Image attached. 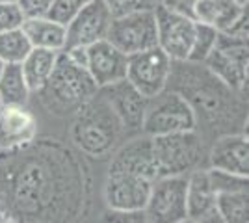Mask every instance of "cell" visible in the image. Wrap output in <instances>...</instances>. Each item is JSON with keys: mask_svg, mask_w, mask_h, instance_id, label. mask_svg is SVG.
I'll list each match as a JSON object with an SVG mask.
<instances>
[{"mask_svg": "<svg viewBox=\"0 0 249 223\" xmlns=\"http://www.w3.org/2000/svg\"><path fill=\"white\" fill-rule=\"evenodd\" d=\"M97 91L99 87L89 76L88 69L76 65L67 54L60 51L47 84L37 93L41 95L47 110H51L56 116H67L74 114Z\"/></svg>", "mask_w": 249, "mask_h": 223, "instance_id": "1", "label": "cell"}, {"mask_svg": "<svg viewBox=\"0 0 249 223\" xmlns=\"http://www.w3.org/2000/svg\"><path fill=\"white\" fill-rule=\"evenodd\" d=\"M121 132L123 125L99 91L74 112L71 128L74 145L93 158L110 154L121 138Z\"/></svg>", "mask_w": 249, "mask_h": 223, "instance_id": "2", "label": "cell"}, {"mask_svg": "<svg viewBox=\"0 0 249 223\" xmlns=\"http://www.w3.org/2000/svg\"><path fill=\"white\" fill-rule=\"evenodd\" d=\"M197 116L184 97L173 89H164L162 93L147 101L145 117L142 128L147 136H164L173 132L196 130Z\"/></svg>", "mask_w": 249, "mask_h": 223, "instance_id": "3", "label": "cell"}, {"mask_svg": "<svg viewBox=\"0 0 249 223\" xmlns=\"http://www.w3.org/2000/svg\"><path fill=\"white\" fill-rule=\"evenodd\" d=\"M160 177H177L197 170L203 158V143L196 130L173 132L153 138Z\"/></svg>", "mask_w": 249, "mask_h": 223, "instance_id": "4", "label": "cell"}, {"mask_svg": "<svg viewBox=\"0 0 249 223\" xmlns=\"http://www.w3.org/2000/svg\"><path fill=\"white\" fill-rule=\"evenodd\" d=\"M248 41L219 32L203 65L231 89L244 93L248 87Z\"/></svg>", "mask_w": 249, "mask_h": 223, "instance_id": "5", "label": "cell"}, {"mask_svg": "<svg viewBox=\"0 0 249 223\" xmlns=\"http://www.w3.org/2000/svg\"><path fill=\"white\" fill-rule=\"evenodd\" d=\"M106 39L126 56L158 47L155 11L136 10L123 17H114Z\"/></svg>", "mask_w": 249, "mask_h": 223, "instance_id": "6", "label": "cell"}, {"mask_svg": "<svg viewBox=\"0 0 249 223\" xmlns=\"http://www.w3.org/2000/svg\"><path fill=\"white\" fill-rule=\"evenodd\" d=\"M171 62L173 60L160 47L130 54L126 62V80L145 99H153L167 89Z\"/></svg>", "mask_w": 249, "mask_h": 223, "instance_id": "7", "label": "cell"}, {"mask_svg": "<svg viewBox=\"0 0 249 223\" xmlns=\"http://www.w3.org/2000/svg\"><path fill=\"white\" fill-rule=\"evenodd\" d=\"M145 214L151 223H178L186 220V175L153 181Z\"/></svg>", "mask_w": 249, "mask_h": 223, "instance_id": "8", "label": "cell"}, {"mask_svg": "<svg viewBox=\"0 0 249 223\" xmlns=\"http://www.w3.org/2000/svg\"><path fill=\"white\" fill-rule=\"evenodd\" d=\"M153 11L156 19L158 47L173 62H186L196 34V21L166 10L162 4H158Z\"/></svg>", "mask_w": 249, "mask_h": 223, "instance_id": "9", "label": "cell"}, {"mask_svg": "<svg viewBox=\"0 0 249 223\" xmlns=\"http://www.w3.org/2000/svg\"><path fill=\"white\" fill-rule=\"evenodd\" d=\"M112 22L110 10L103 0H89L65 26V47H89L93 43L106 39Z\"/></svg>", "mask_w": 249, "mask_h": 223, "instance_id": "10", "label": "cell"}, {"mask_svg": "<svg viewBox=\"0 0 249 223\" xmlns=\"http://www.w3.org/2000/svg\"><path fill=\"white\" fill-rule=\"evenodd\" d=\"M99 93L108 103V106L112 108L119 123L123 125V130H140L143 125V117H145L147 101L134 86L130 84L126 78L114 82L110 86L99 87Z\"/></svg>", "mask_w": 249, "mask_h": 223, "instance_id": "11", "label": "cell"}, {"mask_svg": "<svg viewBox=\"0 0 249 223\" xmlns=\"http://www.w3.org/2000/svg\"><path fill=\"white\" fill-rule=\"evenodd\" d=\"M153 182L124 171H108L104 184V199L108 208L132 210L145 208Z\"/></svg>", "mask_w": 249, "mask_h": 223, "instance_id": "12", "label": "cell"}, {"mask_svg": "<svg viewBox=\"0 0 249 223\" xmlns=\"http://www.w3.org/2000/svg\"><path fill=\"white\" fill-rule=\"evenodd\" d=\"M126 62L128 56L115 49L108 39H101L88 47L86 69L97 87H104L126 78Z\"/></svg>", "mask_w": 249, "mask_h": 223, "instance_id": "13", "label": "cell"}, {"mask_svg": "<svg viewBox=\"0 0 249 223\" xmlns=\"http://www.w3.org/2000/svg\"><path fill=\"white\" fill-rule=\"evenodd\" d=\"M110 171L132 173V175L143 177L151 182L160 179L155 149H153V138L145 134L142 138H136L128 143H124L114 154L112 164H110Z\"/></svg>", "mask_w": 249, "mask_h": 223, "instance_id": "14", "label": "cell"}, {"mask_svg": "<svg viewBox=\"0 0 249 223\" xmlns=\"http://www.w3.org/2000/svg\"><path fill=\"white\" fill-rule=\"evenodd\" d=\"M37 134V121L24 106H0V151L28 147Z\"/></svg>", "mask_w": 249, "mask_h": 223, "instance_id": "15", "label": "cell"}, {"mask_svg": "<svg viewBox=\"0 0 249 223\" xmlns=\"http://www.w3.org/2000/svg\"><path fill=\"white\" fill-rule=\"evenodd\" d=\"M210 168L236 175H249V143L244 134H227L216 139L210 151Z\"/></svg>", "mask_w": 249, "mask_h": 223, "instance_id": "16", "label": "cell"}, {"mask_svg": "<svg viewBox=\"0 0 249 223\" xmlns=\"http://www.w3.org/2000/svg\"><path fill=\"white\" fill-rule=\"evenodd\" d=\"M216 191L210 184L207 170H194L186 177V212L197 222L201 216L216 208Z\"/></svg>", "mask_w": 249, "mask_h": 223, "instance_id": "17", "label": "cell"}, {"mask_svg": "<svg viewBox=\"0 0 249 223\" xmlns=\"http://www.w3.org/2000/svg\"><path fill=\"white\" fill-rule=\"evenodd\" d=\"M246 10L248 6H240L234 0H196L194 21L225 32Z\"/></svg>", "mask_w": 249, "mask_h": 223, "instance_id": "18", "label": "cell"}, {"mask_svg": "<svg viewBox=\"0 0 249 223\" xmlns=\"http://www.w3.org/2000/svg\"><path fill=\"white\" fill-rule=\"evenodd\" d=\"M21 30L28 37L32 49L63 51L65 47V26L45 17H32L22 21Z\"/></svg>", "mask_w": 249, "mask_h": 223, "instance_id": "19", "label": "cell"}, {"mask_svg": "<svg viewBox=\"0 0 249 223\" xmlns=\"http://www.w3.org/2000/svg\"><path fill=\"white\" fill-rule=\"evenodd\" d=\"M56 58H58V51H49V49H32L26 54V58L21 62V69L30 91L37 93L47 84L56 65Z\"/></svg>", "mask_w": 249, "mask_h": 223, "instance_id": "20", "label": "cell"}, {"mask_svg": "<svg viewBox=\"0 0 249 223\" xmlns=\"http://www.w3.org/2000/svg\"><path fill=\"white\" fill-rule=\"evenodd\" d=\"M30 87L24 80L21 64H6L0 74V101L2 106H26Z\"/></svg>", "mask_w": 249, "mask_h": 223, "instance_id": "21", "label": "cell"}, {"mask_svg": "<svg viewBox=\"0 0 249 223\" xmlns=\"http://www.w3.org/2000/svg\"><path fill=\"white\" fill-rule=\"evenodd\" d=\"M216 210L225 223H249V195L248 191L218 193Z\"/></svg>", "mask_w": 249, "mask_h": 223, "instance_id": "22", "label": "cell"}, {"mask_svg": "<svg viewBox=\"0 0 249 223\" xmlns=\"http://www.w3.org/2000/svg\"><path fill=\"white\" fill-rule=\"evenodd\" d=\"M30 51L32 45L21 28L0 34V60L4 64H21Z\"/></svg>", "mask_w": 249, "mask_h": 223, "instance_id": "23", "label": "cell"}, {"mask_svg": "<svg viewBox=\"0 0 249 223\" xmlns=\"http://www.w3.org/2000/svg\"><path fill=\"white\" fill-rule=\"evenodd\" d=\"M218 30L203 24V22H196V34H194V41L190 47V54H188L186 62L192 64H203L207 60V56L212 52L216 39H218Z\"/></svg>", "mask_w": 249, "mask_h": 223, "instance_id": "24", "label": "cell"}, {"mask_svg": "<svg viewBox=\"0 0 249 223\" xmlns=\"http://www.w3.org/2000/svg\"><path fill=\"white\" fill-rule=\"evenodd\" d=\"M207 173L216 195L218 193H231V191H248V177H244V175L214 170V168L207 170Z\"/></svg>", "mask_w": 249, "mask_h": 223, "instance_id": "25", "label": "cell"}, {"mask_svg": "<svg viewBox=\"0 0 249 223\" xmlns=\"http://www.w3.org/2000/svg\"><path fill=\"white\" fill-rule=\"evenodd\" d=\"M89 0H52L51 8L47 11V17L52 21L60 22L63 26H67L69 21L80 11L84 4H88Z\"/></svg>", "mask_w": 249, "mask_h": 223, "instance_id": "26", "label": "cell"}, {"mask_svg": "<svg viewBox=\"0 0 249 223\" xmlns=\"http://www.w3.org/2000/svg\"><path fill=\"white\" fill-rule=\"evenodd\" d=\"M24 15L17 2H0V34L21 28Z\"/></svg>", "mask_w": 249, "mask_h": 223, "instance_id": "27", "label": "cell"}, {"mask_svg": "<svg viewBox=\"0 0 249 223\" xmlns=\"http://www.w3.org/2000/svg\"><path fill=\"white\" fill-rule=\"evenodd\" d=\"M101 223H151L145 214V208H132V210H115L108 208L103 214Z\"/></svg>", "mask_w": 249, "mask_h": 223, "instance_id": "28", "label": "cell"}, {"mask_svg": "<svg viewBox=\"0 0 249 223\" xmlns=\"http://www.w3.org/2000/svg\"><path fill=\"white\" fill-rule=\"evenodd\" d=\"M52 0H17V6L21 8L24 19L32 17H45L51 8Z\"/></svg>", "mask_w": 249, "mask_h": 223, "instance_id": "29", "label": "cell"}, {"mask_svg": "<svg viewBox=\"0 0 249 223\" xmlns=\"http://www.w3.org/2000/svg\"><path fill=\"white\" fill-rule=\"evenodd\" d=\"M103 2L106 4V8L110 10L112 19L114 17H123V15L132 13L136 10H145L140 0H103Z\"/></svg>", "mask_w": 249, "mask_h": 223, "instance_id": "30", "label": "cell"}, {"mask_svg": "<svg viewBox=\"0 0 249 223\" xmlns=\"http://www.w3.org/2000/svg\"><path fill=\"white\" fill-rule=\"evenodd\" d=\"M166 10L173 11L177 15H182L194 21V6H196V0H162L160 2Z\"/></svg>", "mask_w": 249, "mask_h": 223, "instance_id": "31", "label": "cell"}, {"mask_svg": "<svg viewBox=\"0 0 249 223\" xmlns=\"http://www.w3.org/2000/svg\"><path fill=\"white\" fill-rule=\"evenodd\" d=\"M221 34H227V35H231V37H236V39L248 41V10L244 11L238 19L231 24V28H227L225 32H221Z\"/></svg>", "mask_w": 249, "mask_h": 223, "instance_id": "32", "label": "cell"}, {"mask_svg": "<svg viewBox=\"0 0 249 223\" xmlns=\"http://www.w3.org/2000/svg\"><path fill=\"white\" fill-rule=\"evenodd\" d=\"M196 223H225L223 222V218L218 214V210L214 208V210H210V212H207L205 216H201L197 222Z\"/></svg>", "mask_w": 249, "mask_h": 223, "instance_id": "33", "label": "cell"}, {"mask_svg": "<svg viewBox=\"0 0 249 223\" xmlns=\"http://www.w3.org/2000/svg\"><path fill=\"white\" fill-rule=\"evenodd\" d=\"M142 2V6L145 8V10H155L156 6L162 2V0H140Z\"/></svg>", "mask_w": 249, "mask_h": 223, "instance_id": "34", "label": "cell"}, {"mask_svg": "<svg viewBox=\"0 0 249 223\" xmlns=\"http://www.w3.org/2000/svg\"><path fill=\"white\" fill-rule=\"evenodd\" d=\"M0 223H17L13 218H11L8 212H4V210H0Z\"/></svg>", "mask_w": 249, "mask_h": 223, "instance_id": "35", "label": "cell"}, {"mask_svg": "<svg viewBox=\"0 0 249 223\" xmlns=\"http://www.w3.org/2000/svg\"><path fill=\"white\" fill-rule=\"evenodd\" d=\"M236 4H240V6H248V0H234Z\"/></svg>", "mask_w": 249, "mask_h": 223, "instance_id": "36", "label": "cell"}, {"mask_svg": "<svg viewBox=\"0 0 249 223\" xmlns=\"http://www.w3.org/2000/svg\"><path fill=\"white\" fill-rule=\"evenodd\" d=\"M178 223H196L194 220H190V218H186V220H182V222H178Z\"/></svg>", "mask_w": 249, "mask_h": 223, "instance_id": "37", "label": "cell"}, {"mask_svg": "<svg viewBox=\"0 0 249 223\" xmlns=\"http://www.w3.org/2000/svg\"><path fill=\"white\" fill-rule=\"evenodd\" d=\"M4 65H6V64H4L2 60H0V74H2V71H4Z\"/></svg>", "mask_w": 249, "mask_h": 223, "instance_id": "38", "label": "cell"}, {"mask_svg": "<svg viewBox=\"0 0 249 223\" xmlns=\"http://www.w3.org/2000/svg\"><path fill=\"white\" fill-rule=\"evenodd\" d=\"M0 2H17V0H0Z\"/></svg>", "mask_w": 249, "mask_h": 223, "instance_id": "39", "label": "cell"}, {"mask_svg": "<svg viewBox=\"0 0 249 223\" xmlns=\"http://www.w3.org/2000/svg\"><path fill=\"white\" fill-rule=\"evenodd\" d=\"M0 106H2V101H0Z\"/></svg>", "mask_w": 249, "mask_h": 223, "instance_id": "40", "label": "cell"}]
</instances>
